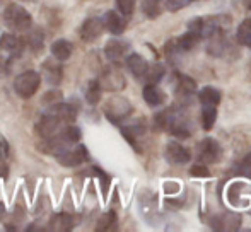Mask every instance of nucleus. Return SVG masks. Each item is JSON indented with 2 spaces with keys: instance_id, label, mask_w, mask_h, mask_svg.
<instances>
[{
  "instance_id": "obj_23",
  "label": "nucleus",
  "mask_w": 251,
  "mask_h": 232,
  "mask_svg": "<svg viewBox=\"0 0 251 232\" xmlns=\"http://www.w3.org/2000/svg\"><path fill=\"white\" fill-rule=\"evenodd\" d=\"M215 121H217V110L215 106H203L201 108V115H200V123H201V128L205 132L214 128Z\"/></svg>"
},
{
  "instance_id": "obj_26",
  "label": "nucleus",
  "mask_w": 251,
  "mask_h": 232,
  "mask_svg": "<svg viewBox=\"0 0 251 232\" xmlns=\"http://www.w3.org/2000/svg\"><path fill=\"white\" fill-rule=\"evenodd\" d=\"M162 77H164V65H161V63L157 62L147 67V72H146V75H144V79H146L147 84H157Z\"/></svg>"
},
{
  "instance_id": "obj_3",
  "label": "nucleus",
  "mask_w": 251,
  "mask_h": 232,
  "mask_svg": "<svg viewBox=\"0 0 251 232\" xmlns=\"http://www.w3.org/2000/svg\"><path fill=\"white\" fill-rule=\"evenodd\" d=\"M41 86V73L36 70H26L19 73L14 80V91L23 99H29L36 94V91Z\"/></svg>"
},
{
  "instance_id": "obj_39",
  "label": "nucleus",
  "mask_w": 251,
  "mask_h": 232,
  "mask_svg": "<svg viewBox=\"0 0 251 232\" xmlns=\"http://www.w3.org/2000/svg\"><path fill=\"white\" fill-rule=\"evenodd\" d=\"M5 154H7V147H5V143H0V161L5 157Z\"/></svg>"
},
{
  "instance_id": "obj_15",
  "label": "nucleus",
  "mask_w": 251,
  "mask_h": 232,
  "mask_svg": "<svg viewBox=\"0 0 251 232\" xmlns=\"http://www.w3.org/2000/svg\"><path fill=\"white\" fill-rule=\"evenodd\" d=\"M147 130V125H146V119H135L133 123H130V125H125L122 126V133L123 137H125L126 140H128L130 145H133L137 150H139V147H137V139L139 137H142L144 133H146Z\"/></svg>"
},
{
  "instance_id": "obj_29",
  "label": "nucleus",
  "mask_w": 251,
  "mask_h": 232,
  "mask_svg": "<svg viewBox=\"0 0 251 232\" xmlns=\"http://www.w3.org/2000/svg\"><path fill=\"white\" fill-rule=\"evenodd\" d=\"M161 3L162 0H144L142 2V9H144V14L151 19L157 17L161 14Z\"/></svg>"
},
{
  "instance_id": "obj_17",
  "label": "nucleus",
  "mask_w": 251,
  "mask_h": 232,
  "mask_svg": "<svg viewBox=\"0 0 251 232\" xmlns=\"http://www.w3.org/2000/svg\"><path fill=\"white\" fill-rule=\"evenodd\" d=\"M126 67H128V70L133 73V77H137V79H144L149 63H147V60L144 58L142 55L132 53V55L126 57Z\"/></svg>"
},
{
  "instance_id": "obj_30",
  "label": "nucleus",
  "mask_w": 251,
  "mask_h": 232,
  "mask_svg": "<svg viewBox=\"0 0 251 232\" xmlns=\"http://www.w3.org/2000/svg\"><path fill=\"white\" fill-rule=\"evenodd\" d=\"M236 173L241 174L243 178L251 179V150L238 162V166H236Z\"/></svg>"
},
{
  "instance_id": "obj_11",
  "label": "nucleus",
  "mask_w": 251,
  "mask_h": 232,
  "mask_svg": "<svg viewBox=\"0 0 251 232\" xmlns=\"http://www.w3.org/2000/svg\"><path fill=\"white\" fill-rule=\"evenodd\" d=\"M101 87L106 91H120L125 87L126 80L123 77V73L116 69H106L101 75V80H100Z\"/></svg>"
},
{
  "instance_id": "obj_35",
  "label": "nucleus",
  "mask_w": 251,
  "mask_h": 232,
  "mask_svg": "<svg viewBox=\"0 0 251 232\" xmlns=\"http://www.w3.org/2000/svg\"><path fill=\"white\" fill-rule=\"evenodd\" d=\"M43 34H41V31L40 29H36L34 33H31V36H29V45L34 48V50H40L41 46H43Z\"/></svg>"
},
{
  "instance_id": "obj_8",
  "label": "nucleus",
  "mask_w": 251,
  "mask_h": 232,
  "mask_svg": "<svg viewBox=\"0 0 251 232\" xmlns=\"http://www.w3.org/2000/svg\"><path fill=\"white\" fill-rule=\"evenodd\" d=\"M241 215L236 212H224L221 215H215L210 220V227L215 231H238L241 227Z\"/></svg>"
},
{
  "instance_id": "obj_10",
  "label": "nucleus",
  "mask_w": 251,
  "mask_h": 232,
  "mask_svg": "<svg viewBox=\"0 0 251 232\" xmlns=\"http://www.w3.org/2000/svg\"><path fill=\"white\" fill-rule=\"evenodd\" d=\"M102 31H104V24H102L101 17H89L80 26V38L91 43V41H96L101 36Z\"/></svg>"
},
{
  "instance_id": "obj_5",
  "label": "nucleus",
  "mask_w": 251,
  "mask_h": 232,
  "mask_svg": "<svg viewBox=\"0 0 251 232\" xmlns=\"http://www.w3.org/2000/svg\"><path fill=\"white\" fill-rule=\"evenodd\" d=\"M55 157L62 166L77 167V166H80V164H84V162L89 161V152H87V149L82 145V143H75L72 149L67 147V149L56 152Z\"/></svg>"
},
{
  "instance_id": "obj_42",
  "label": "nucleus",
  "mask_w": 251,
  "mask_h": 232,
  "mask_svg": "<svg viewBox=\"0 0 251 232\" xmlns=\"http://www.w3.org/2000/svg\"><path fill=\"white\" fill-rule=\"evenodd\" d=\"M21 2H27V0H21Z\"/></svg>"
},
{
  "instance_id": "obj_13",
  "label": "nucleus",
  "mask_w": 251,
  "mask_h": 232,
  "mask_svg": "<svg viewBox=\"0 0 251 232\" xmlns=\"http://www.w3.org/2000/svg\"><path fill=\"white\" fill-rule=\"evenodd\" d=\"M207 53L212 55V57H224L226 50L229 48V43L224 36V31H217L215 34L207 38Z\"/></svg>"
},
{
  "instance_id": "obj_40",
  "label": "nucleus",
  "mask_w": 251,
  "mask_h": 232,
  "mask_svg": "<svg viewBox=\"0 0 251 232\" xmlns=\"http://www.w3.org/2000/svg\"><path fill=\"white\" fill-rule=\"evenodd\" d=\"M3 217H5V205H3V203L0 202V220H2Z\"/></svg>"
},
{
  "instance_id": "obj_43",
  "label": "nucleus",
  "mask_w": 251,
  "mask_h": 232,
  "mask_svg": "<svg viewBox=\"0 0 251 232\" xmlns=\"http://www.w3.org/2000/svg\"><path fill=\"white\" fill-rule=\"evenodd\" d=\"M190 2H195V0H190Z\"/></svg>"
},
{
  "instance_id": "obj_31",
  "label": "nucleus",
  "mask_w": 251,
  "mask_h": 232,
  "mask_svg": "<svg viewBox=\"0 0 251 232\" xmlns=\"http://www.w3.org/2000/svg\"><path fill=\"white\" fill-rule=\"evenodd\" d=\"M135 3L137 0H116V7H118L120 14L125 17L132 16L133 10H135Z\"/></svg>"
},
{
  "instance_id": "obj_28",
  "label": "nucleus",
  "mask_w": 251,
  "mask_h": 232,
  "mask_svg": "<svg viewBox=\"0 0 251 232\" xmlns=\"http://www.w3.org/2000/svg\"><path fill=\"white\" fill-rule=\"evenodd\" d=\"M164 53H166V58H168L169 63H176L179 60V55L183 53L178 46V41L176 40H169L164 46Z\"/></svg>"
},
{
  "instance_id": "obj_32",
  "label": "nucleus",
  "mask_w": 251,
  "mask_h": 232,
  "mask_svg": "<svg viewBox=\"0 0 251 232\" xmlns=\"http://www.w3.org/2000/svg\"><path fill=\"white\" fill-rule=\"evenodd\" d=\"M166 5V9L169 10V12H178V10H181L183 7H186L190 3V0H162Z\"/></svg>"
},
{
  "instance_id": "obj_19",
  "label": "nucleus",
  "mask_w": 251,
  "mask_h": 232,
  "mask_svg": "<svg viewBox=\"0 0 251 232\" xmlns=\"http://www.w3.org/2000/svg\"><path fill=\"white\" fill-rule=\"evenodd\" d=\"M222 99V93L217 89V87L212 86H205L200 89L199 93V101L201 106H217Z\"/></svg>"
},
{
  "instance_id": "obj_24",
  "label": "nucleus",
  "mask_w": 251,
  "mask_h": 232,
  "mask_svg": "<svg viewBox=\"0 0 251 232\" xmlns=\"http://www.w3.org/2000/svg\"><path fill=\"white\" fill-rule=\"evenodd\" d=\"M101 94H102V87L98 79H93L87 82L86 87V101L89 104H98L101 101Z\"/></svg>"
},
{
  "instance_id": "obj_18",
  "label": "nucleus",
  "mask_w": 251,
  "mask_h": 232,
  "mask_svg": "<svg viewBox=\"0 0 251 232\" xmlns=\"http://www.w3.org/2000/svg\"><path fill=\"white\" fill-rule=\"evenodd\" d=\"M128 50V45L122 40H109L104 46V55L109 62H118L123 58L125 51Z\"/></svg>"
},
{
  "instance_id": "obj_25",
  "label": "nucleus",
  "mask_w": 251,
  "mask_h": 232,
  "mask_svg": "<svg viewBox=\"0 0 251 232\" xmlns=\"http://www.w3.org/2000/svg\"><path fill=\"white\" fill-rule=\"evenodd\" d=\"M236 38H238L239 45H243V46H246V48H251V19H245L239 24Z\"/></svg>"
},
{
  "instance_id": "obj_27",
  "label": "nucleus",
  "mask_w": 251,
  "mask_h": 232,
  "mask_svg": "<svg viewBox=\"0 0 251 232\" xmlns=\"http://www.w3.org/2000/svg\"><path fill=\"white\" fill-rule=\"evenodd\" d=\"M116 222H118L116 213L113 212V210H109V212L102 213L100 217V220H98V224H96V231H111L116 227Z\"/></svg>"
},
{
  "instance_id": "obj_41",
  "label": "nucleus",
  "mask_w": 251,
  "mask_h": 232,
  "mask_svg": "<svg viewBox=\"0 0 251 232\" xmlns=\"http://www.w3.org/2000/svg\"><path fill=\"white\" fill-rule=\"evenodd\" d=\"M246 5H248V9L251 10V0H246Z\"/></svg>"
},
{
  "instance_id": "obj_33",
  "label": "nucleus",
  "mask_w": 251,
  "mask_h": 232,
  "mask_svg": "<svg viewBox=\"0 0 251 232\" xmlns=\"http://www.w3.org/2000/svg\"><path fill=\"white\" fill-rule=\"evenodd\" d=\"M94 173L98 174L101 181V188H102V195H108V188H109V183H111V178L101 169V167H94Z\"/></svg>"
},
{
  "instance_id": "obj_22",
  "label": "nucleus",
  "mask_w": 251,
  "mask_h": 232,
  "mask_svg": "<svg viewBox=\"0 0 251 232\" xmlns=\"http://www.w3.org/2000/svg\"><path fill=\"white\" fill-rule=\"evenodd\" d=\"M74 227V220L69 213H56V215L51 217L50 220V229L53 231H70Z\"/></svg>"
},
{
  "instance_id": "obj_16",
  "label": "nucleus",
  "mask_w": 251,
  "mask_h": 232,
  "mask_svg": "<svg viewBox=\"0 0 251 232\" xmlns=\"http://www.w3.org/2000/svg\"><path fill=\"white\" fill-rule=\"evenodd\" d=\"M0 50L19 57L24 50V41L12 33H3L2 36H0Z\"/></svg>"
},
{
  "instance_id": "obj_14",
  "label": "nucleus",
  "mask_w": 251,
  "mask_h": 232,
  "mask_svg": "<svg viewBox=\"0 0 251 232\" xmlns=\"http://www.w3.org/2000/svg\"><path fill=\"white\" fill-rule=\"evenodd\" d=\"M142 97H144V101L152 108L161 106V104H164L166 99H168L166 93L157 86V84H146L142 89Z\"/></svg>"
},
{
  "instance_id": "obj_7",
  "label": "nucleus",
  "mask_w": 251,
  "mask_h": 232,
  "mask_svg": "<svg viewBox=\"0 0 251 232\" xmlns=\"http://www.w3.org/2000/svg\"><path fill=\"white\" fill-rule=\"evenodd\" d=\"M164 156L169 164L183 166V164L190 162V159H192V150L179 142H169L168 145H166Z\"/></svg>"
},
{
  "instance_id": "obj_38",
  "label": "nucleus",
  "mask_w": 251,
  "mask_h": 232,
  "mask_svg": "<svg viewBox=\"0 0 251 232\" xmlns=\"http://www.w3.org/2000/svg\"><path fill=\"white\" fill-rule=\"evenodd\" d=\"M164 191L168 193V195H171V193H178L179 191V185H178V183H173V185H171V181L166 183V185H164Z\"/></svg>"
},
{
  "instance_id": "obj_21",
  "label": "nucleus",
  "mask_w": 251,
  "mask_h": 232,
  "mask_svg": "<svg viewBox=\"0 0 251 232\" xmlns=\"http://www.w3.org/2000/svg\"><path fill=\"white\" fill-rule=\"evenodd\" d=\"M43 73L51 86H56L60 82V79H62V69L56 63V60H47L43 63Z\"/></svg>"
},
{
  "instance_id": "obj_4",
  "label": "nucleus",
  "mask_w": 251,
  "mask_h": 232,
  "mask_svg": "<svg viewBox=\"0 0 251 232\" xmlns=\"http://www.w3.org/2000/svg\"><path fill=\"white\" fill-rule=\"evenodd\" d=\"M197 159H199V162L205 164V166L207 164H217L222 159L221 143L215 139H210V137L200 140L197 143Z\"/></svg>"
},
{
  "instance_id": "obj_9",
  "label": "nucleus",
  "mask_w": 251,
  "mask_h": 232,
  "mask_svg": "<svg viewBox=\"0 0 251 232\" xmlns=\"http://www.w3.org/2000/svg\"><path fill=\"white\" fill-rule=\"evenodd\" d=\"M47 115H50V116H53V118L58 119V121L69 125V123H72L74 119L77 118V110H75V106H72V104L58 101V103L51 104V106L48 108Z\"/></svg>"
},
{
  "instance_id": "obj_34",
  "label": "nucleus",
  "mask_w": 251,
  "mask_h": 232,
  "mask_svg": "<svg viewBox=\"0 0 251 232\" xmlns=\"http://www.w3.org/2000/svg\"><path fill=\"white\" fill-rule=\"evenodd\" d=\"M190 174L193 176V178H208L210 176V171L207 169V166L205 164H195V166H192V169H190Z\"/></svg>"
},
{
  "instance_id": "obj_20",
  "label": "nucleus",
  "mask_w": 251,
  "mask_h": 232,
  "mask_svg": "<svg viewBox=\"0 0 251 232\" xmlns=\"http://www.w3.org/2000/svg\"><path fill=\"white\" fill-rule=\"evenodd\" d=\"M50 50H51L53 58H55L56 62H65V60L70 58L74 48H72V43H70V41L56 40V41H53V43H51Z\"/></svg>"
},
{
  "instance_id": "obj_36",
  "label": "nucleus",
  "mask_w": 251,
  "mask_h": 232,
  "mask_svg": "<svg viewBox=\"0 0 251 232\" xmlns=\"http://www.w3.org/2000/svg\"><path fill=\"white\" fill-rule=\"evenodd\" d=\"M58 101H62V93H60V91H56V89L50 91V93H47L43 96V103L45 104H55V103H58Z\"/></svg>"
},
{
  "instance_id": "obj_2",
  "label": "nucleus",
  "mask_w": 251,
  "mask_h": 232,
  "mask_svg": "<svg viewBox=\"0 0 251 232\" xmlns=\"http://www.w3.org/2000/svg\"><path fill=\"white\" fill-rule=\"evenodd\" d=\"M133 111V106L126 97L122 96H113L102 106V113L106 115V118L115 125H120L123 119H126Z\"/></svg>"
},
{
  "instance_id": "obj_1",
  "label": "nucleus",
  "mask_w": 251,
  "mask_h": 232,
  "mask_svg": "<svg viewBox=\"0 0 251 232\" xmlns=\"http://www.w3.org/2000/svg\"><path fill=\"white\" fill-rule=\"evenodd\" d=\"M3 23L7 24L9 29L17 31V33H24V31H29L31 24H33V17H31V14L23 5L10 3L3 10Z\"/></svg>"
},
{
  "instance_id": "obj_6",
  "label": "nucleus",
  "mask_w": 251,
  "mask_h": 232,
  "mask_svg": "<svg viewBox=\"0 0 251 232\" xmlns=\"http://www.w3.org/2000/svg\"><path fill=\"white\" fill-rule=\"evenodd\" d=\"M176 99L179 101V106H185L192 101L193 94L197 93V82L188 75L176 73Z\"/></svg>"
},
{
  "instance_id": "obj_37",
  "label": "nucleus",
  "mask_w": 251,
  "mask_h": 232,
  "mask_svg": "<svg viewBox=\"0 0 251 232\" xmlns=\"http://www.w3.org/2000/svg\"><path fill=\"white\" fill-rule=\"evenodd\" d=\"M7 72H9V60L0 55V77H5Z\"/></svg>"
},
{
  "instance_id": "obj_12",
  "label": "nucleus",
  "mask_w": 251,
  "mask_h": 232,
  "mask_svg": "<svg viewBox=\"0 0 251 232\" xmlns=\"http://www.w3.org/2000/svg\"><path fill=\"white\" fill-rule=\"evenodd\" d=\"M102 24H104V29L108 31V33L115 34V36H120L126 27V21L123 19L122 14H118L116 10H108V12L102 16Z\"/></svg>"
}]
</instances>
